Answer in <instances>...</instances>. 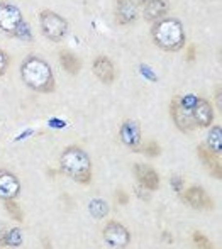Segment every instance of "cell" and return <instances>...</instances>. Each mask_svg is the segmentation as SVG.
<instances>
[{
	"label": "cell",
	"mask_w": 222,
	"mask_h": 249,
	"mask_svg": "<svg viewBox=\"0 0 222 249\" xmlns=\"http://www.w3.org/2000/svg\"><path fill=\"white\" fill-rule=\"evenodd\" d=\"M22 82L31 90L39 93H51L56 89V80L53 70L46 59L39 56H27L20 65Z\"/></svg>",
	"instance_id": "cell-1"
},
{
	"label": "cell",
	"mask_w": 222,
	"mask_h": 249,
	"mask_svg": "<svg viewBox=\"0 0 222 249\" xmlns=\"http://www.w3.org/2000/svg\"><path fill=\"white\" fill-rule=\"evenodd\" d=\"M151 39L160 50L168 53H177L185 46V29L183 24L175 17H163L153 22Z\"/></svg>",
	"instance_id": "cell-2"
},
{
	"label": "cell",
	"mask_w": 222,
	"mask_h": 249,
	"mask_svg": "<svg viewBox=\"0 0 222 249\" xmlns=\"http://www.w3.org/2000/svg\"><path fill=\"white\" fill-rule=\"evenodd\" d=\"M61 171L68 178L80 185H89L92 181V161L85 149L78 146H68L59 158Z\"/></svg>",
	"instance_id": "cell-3"
},
{
	"label": "cell",
	"mask_w": 222,
	"mask_h": 249,
	"mask_svg": "<svg viewBox=\"0 0 222 249\" xmlns=\"http://www.w3.org/2000/svg\"><path fill=\"white\" fill-rule=\"evenodd\" d=\"M197 97H175L171 100L170 105V114L173 119L175 125H177L178 131L190 134L192 131H195L197 125L193 122V115H192V107L195 104Z\"/></svg>",
	"instance_id": "cell-4"
},
{
	"label": "cell",
	"mask_w": 222,
	"mask_h": 249,
	"mask_svg": "<svg viewBox=\"0 0 222 249\" xmlns=\"http://www.w3.org/2000/svg\"><path fill=\"white\" fill-rule=\"evenodd\" d=\"M39 26L44 37L53 43H59L68 36V20L53 10H41L39 12Z\"/></svg>",
	"instance_id": "cell-5"
},
{
	"label": "cell",
	"mask_w": 222,
	"mask_h": 249,
	"mask_svg": "<svg viewBox=\"0 0 222 249\" xmlns=\"http://www.w3.org/2000/svg\"><path fill=\"white\" fill-rule=\"evenodd\" d=\"M104 241L109 248L124 249L131 243V234H129L128 227L122 226L121 222L111 220V222L104 227Z\"/></svg>",
	"instance_id": "cell-6"
},
{
	"label": "cell",
	"mask_w": 222,
	"mask_h": 249,
	"mask_svg": "<svg viewBox=\"0 0 222 249\" xmlns=\"http://www.w3.org/2000/svg\"><path fill=\"white\" fill-rule=\"evenodd\" d=\"M24 24V17L19 7L12 3H2L0 5V29L7 34H14L19 31V27Z\"/></svg>",
	"instance_id": "cell-7"
},
{
	"label": "cell",
	"mask_w": 222,
	"mask_h": 249,
	"mask_svg": "<svg viewBox=\"0 0 222 249\" xmlns=\"http://www.w3.org/2000/svg\"><path fill=\"white\" fill-rule=\"evenodd\" d=\"M183 200H185L186 205H190L195 210H210L214 207L212 198L199 185H193V187L186 188L185 194H183Z\"/></svg>",
	"instance_id": "cell-8"
},
{
	"label": "cell",
	"mask_w": 222,
	"mask_h": 249,
	"mask_svg": "<svg viewBox=\"0 0 222 249\" xmlns=\"http://www.w3.org/2000/svg\"><path fill=\"white\" fill-rule=\"evenodd\" d=\"M119 136H121L122 144H126L128 148L136 151L141 146V125L134 119H126L121 124L119 129Z\"/></svg>",
	"instance_id": "cell-9"
},
{
	"label": "cell",
	"mask_w": 222,
	"mask_h": 249,
	"mask_svg": "<svg viewBox=\"0 0 222 249\" xmlns=\"http://www.w3.org/2000/svg\"><path fill=\"white\" fill-rule=\"evenodd\" d=\"M139 16V2L137 0H117L115 2V20L121 26H129Z\"/></svg>",
	"instance_id": "cell-10"
},
{
	"label": "cell",
	"mask_w": 222,
	"mask_h": 249,
	"mask_svg": "<svg viewBox=\"0 0 222 249\" xmlns=\"http://www.w3.org/2000/svg\"><path fill=\"white\" fill-rule=\"evenodd\" d=\"M192 115H193V122H195L197 127H210L214 122V108L209 104V100L200 99L197 97L195 104L192 107Z\"/></svg>",
	"instance_id": "cell-11"
},
{
	"label": "cell",
	"mask_w": 222,
	"mask_h": 249,
	"mask_svg": "<svg viewBox=\"0 0 222 249\" xmlns=\"http://www.w3.org/2000/svg\"><path fill=\"white\" fill-rule=\"evenodd\" d=\"M134 175H136L139 185L148 188L149 192H156L160 188V175L149 164H134Z\"/></svg>",
	"instance_id": "cell-12"
},
{
	"label": "cell",
	"mask_w": 222,
	"mask_h": 249,
	"mask_svg": "<svg viewBox=\"0 0 222 249\" xmlns=\"http://www.w3.org/2000/svg\"><path fill=\"white\" fill-rule=\"evenodd\" d=\"M20 194V181L12 171L0 170V198H17Z\"/></svg>",
	"instance_id": "cell-13"
},
{
	"label": "cell",
	"mask_w": 222,
	"mask_h": 249,
	"mask_svg": "<svg viewBox=\"0 0 222 249\" xmlns=\"http://www.w3.org/2000/svg\"><path fill=\"white\" fill-rule=\"evenodd\" d=\"M197 154H199L200 161H202V164H205L207 170L210 171V175H212L214 178H217V180H221L222 178V168H221V156L216 153H212L209 148H207V144H199V148H197Z\"/></svg>",
	"instance_id": "cell-14"
},
{
	"label": "cell",
	"mask_w": 222,
	"mask_h": 249,
	"mask_svg": "<svg viewBox=\"0 0 222 249\" xmlns=\"http://www.w3.org/2000/svg\"><path fill=\"white\" fill-rule=\"evenodd\" d=\"M92 70H93V75L100 80L102 83H112L115 80V68L114 63L107 58V56H97L93 59V65H92Z\"/></svg>",
	"instance_id": "cell-15"
},
{
	"label": "cell",
	"mask_w": 222,
	"mask_h": 249,
	"mask_svg": "<svg viewBox=\"0 0 222 249\" xmlns=\"http://www.w3.org/2000/svg\"><path fill=\"white\" fill-rule=\"evenodd\" d=\"M168 10H170L168 0H148L143 5V17L148 22H156L166 17Z\"/></svg>",
	"instance_id": "cell-16"
},
{
	"label": "cell",
	"mask_w": 222,
	"mask_h": 249,
	"mask_svg": "<svg viewBox=\"0 0 222 249\" xmlns=\"http://www.w3.org/2000/svg\"><path fill=\"white\" fill-rule=\"evenodd\" d=\"M59 63H61L63 70L70 75H76L82 70V61L76 54L70 51H59Z\"/></svg>",
	"instance_id": "cell-17"
},
{
	"label": "cell",
	"mask_w": 222,
	"mask_h": 249,
	"mask_svg": "<svg viewBox=\"0 0 222 249\" xmlns=\"http://www.w3.org/2000/svg\"><path fill=\"white\" fill-rule=\"evenodd\" d=\"M205 144L212 153H216L221 156V153H222V127L221 125H212Z\"/></svg>",
	"instance_id": "cell-18"
},
{
	"label": "cell",
	"mask_w": 222,
	"mask_h": 249,
	"mask_svg": "<svg viewBox=\"0 0 222 249\" xmlns=\"http://www.w3.org/2000/svg\"><path fill=\"white\" fill-rule=\"evenodd\" d=\"M89 212L93 219H105L109 215V212H111V209H109V203L104 198H93L89 203Z\"/></svg>",
	"instance_id": "cell-19"
},
{
	"label": "cell",
	"mask_w": 222,
	"mask_h": 249,
	"mask_svg": "<svg viewBox=\"0 0 222 249\" xmlns=\"http://www.w3.org/2000/svg\"><path fill=\"white\" fill-rule=\"evenodd\" d=\"M3 205H5V210L9 212L10 217H14L17 222H22V220H24V212H22V209L19 207V203L16 202V198L3 200Z\"/></svg>",
	"instance_id": "cell-20"
},
{
	"label": "cell",
	"mask_w": 222,
	"mask_h": 249,
	"mask_svg": "<svg viewBox=\"0 0 222 249\" xmlns=\"http://www.w3.org/2000/svg\"><path fill=\"white\" fill-rule=\"evenodd\" d=\"M22 244V231L19 227H14V229H7L5 234V246L9 248H19Z\"/></svg>",
	"instance_id": "cell-21"
},
{
	"label": "cell",
	"mask_w": 222,
	"mask_h": 249,
	"mask_svg": "<svg viewBox=\"0 0 222 249\" xmlns=\"http://www.w3.org/2000/svg\"><path fill=\"white\" fill-rule=\"evenodd\" d=\"M136 151H137V153H143L144 156H148V158H156V156H160V154H161L160 144H158V142H154V141L148 142V144H144V146H139Z\"/></svg>",
	"instance_id": "cell-22"
},
{
	"label": "cell",
	"mask_w": 222,
	"mask_h": 249,
	"mask_svg": "<svg viewBox=\"0 0 222 249\" xmlns=\"http://www.w3.org/2000/svg\"><path fill=\"white\" fill-rule=\"evenodd\" d=\"M192 241H193V244H195L197 248H200V249H210V248H212L210 241L207 239V237L204 236L200 231H195V232L192 234Z\"/></svg>",
	"instance_id": "cell-23"
},
{
	"label": "cell",
	"mask_w": 222,
	"mask_h": 249,
	"mask_svg": "<svg viewBox=\"0 0 222 249\" xmlns=\"http://www.w3.org/2000/svg\"><path fill=\"white\" fill-rule=\"evenodd\" d=\"M7 66H9V56L5 54V51L0 50V76L5 75Z\"/></svg>",
	"instance_id": "cell-24"
},
{
	"label": "cell",
	"mask_w": 222,
	"mask_h": 249,
	"mask_svg": "<svg viewBox=\"0 0 222 249\" xmlns=\"http://www.w3.org/2000/svg\"><path fill=\"white\" fill-rule=\"evenodd\" d=\"M171 187H173V190L177 192V194H182L183 190V178L182 177H171Z\"/></svg>",
	"instance_id": "cell-25"
},
{
	"label": "cell",
	"mask_w": 222,
	"mask_h": 249,
	"mask_svg": "<svg viewBox=\"0 0 222 249\" xmlns=\"http://www.w3.org/2000/svg\"><path fill=\"white\" fill-rule=\"evenodd\" d=\"M136 195H137V197H139L141 200H149L151 192L148 190V188H144L143 185H137V187H136Z\"/></svg>",
	"instance_id": "cell-26"
},
{
	"label": "cell",
	"mask_w": 222,
	"mask_h": 249,
	"mask_svg": "<svg viewBox=\"0 0 222 249\" xmlns=\"http://www.w3.org/2000/svg\"><path fill=\"white\" fill-rule=\"evenodd\" d=\"M115 197H117V202L121 203V205H128V202H129L128 194H124V192H122V190H117V194H115Z\"/></svg>",
	"instance_id": "cell-27"
},
{
	"label": "cell",
	"mask_w": 222,
	"mask_h": 249,
	"mask_svg": "<svg viewBox=\"0 0 222 249\" xmlns=\"http://www.w3.org/2000/svg\"><path fill=\"white\" fill-rule=\"evenodd\" d=\"M5 234H7V226L0 220V246H5Z\"/></svg>",
	"instance_id": "cell-28"
},
{
	"label": "cell",
	"mask_w": 222,
	"mask_h": 249,
	"mask_svg": "<svg viewBox=\"0 0 222 249\" xmlns=\"http://www.w3.org/2000/svg\"><path fill=\"white\" fill-rule=\"evenodd\" d=\"M186 59H188V61H193V59H195V48H193V46H190L188 56H186Z\"/></svg>",
	"instance_id": "cell-29"
},
{
	"label": "cell",
	"mask_w": 222,
	"mask_h": 249,
	"mask_svg": "<svg viewBox=\"0 0 222 249\" xmlns=\"http://www.w3.org/2000/svg\"><path fill=\"white\" fill-rule=\"evenodd\" d=\"M216 99H217V108L221 110V87L217 89V92H216Z\"/></svg>",
	"instance_id": "cell-30"
}]
</instances>
